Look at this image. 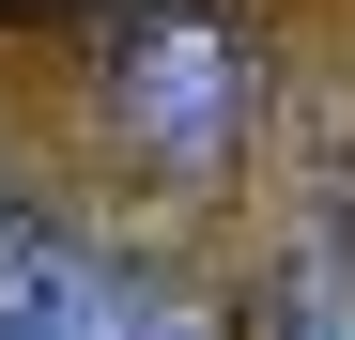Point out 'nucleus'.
<instances>
[{"label": "nucleus", "instance_id": "nucleus-1", "mask_svg": "<svg viewBox=\"0 0 355 340\" xmlns=\"http://www.w3.org/2000/svg\"><path fill=\"white\" fill-rule=\"evenodd\" d=\"M108 108H124V139L170 170V186H216V170L248 155V31H232L216 0H155V16H124V46H108Z\"/></svg>", "mask_w": 355, "mask_h": 340}, {"label": "nucleus", "instance_id": "nucleus-2", "mask_svg": "<svg viewBox=\"0 0 355 340\" xmlns=\"http://www.w3.org/2000/svg\"><path fill=\"white\" fill-rule=\"evenodd\" d=\"M139 263H108L46 216H0V340H139Z\"/></svg>", "mask_w": 355, "mask_h": 340}, {"label": "nucleus", "instance_id": "nucleus-3", "mask_svg": "<svg viewBox=\"0 0 355 340\" xmlns=\"http://www.w3.org/2000/svg\"><path fill=\"white\" fill-rule=\"evenodd\" d=\"M263 340H355V232H340V201H309V216H293Z\"/></svg>", "mask_w": 355, "mask_h": 340}, {"label": "nucleus", "instance_id": "nucleus-4", "mask_svg": "<svg viewBox=\"0 0 355 340\" xmlns=\"http://www.w3.org/2000/svg\"><path fill=\"white\" fill-rule=\"evenodd\" d=\"M139 340H216V309L186 294V278H155V294H139Z\"/></svg>", "mask_w": 355, "mask_h": 340}]
</instances>
